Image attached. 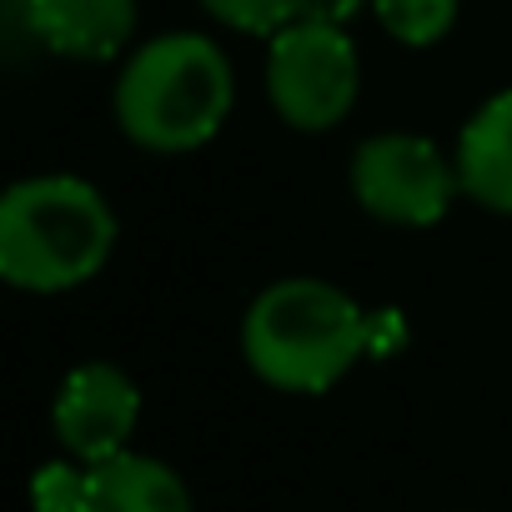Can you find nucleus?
I'll list each match as a JSON object with an SVG mask.
<instances>
[{
  "label": "nucleus",
  "instance_id": "f257e3e1",
  "mask_svg": "<svg viewBox=\"0 0 512 512\" xmlns=\"http://www.w3.org/2000/svg\"><path fill=\"white\" fill-rule=\"evenodd\" d=\"M236 101L226 51L201 31H166L141 41L116 81V126L131 146L156 156H186L206 146Z\"/></svg>",
  "mask_w": 512,
  "mask_h": 512
},
{
  "label": "nucleus",
  "instance_id": "6e6552de",
  "mask_svg": "<svg viewBox=\"0 0 512 512\" xmlns=\"http://www.w3.org/2000/svg\"><path fill=\"white\" fill-rule=\"evenodd\" d=\"M76 512H191V492L176 467L126 447L106 462H86Z\"/></svg>",
  "mask_w": 512,
  "mask_h": 512
},
{
  "label": "nucleus",
  "instance_id": "39448f33",
  "mask_svg": "<svg viewBox=\"0 0 512 512\" xmlns=\"http://www.w3.org/2000/svg\"><path fill=\"white\" fill-rule=\"evenodd\" d=\"M352 201L387 226H437L462 191L457 161H447L427 136L382 131L352 151Z\"/></svg>",
  "mask_w": 512,
  "mask_h": 512
},
{
  "label": "nucleus",
  "instance_id": "0eeeda50",
  "mask_svg": "<svg viewBox=\"0 0 512 512\" xmlns=\"http://www.w3.org/2000/svg\"><path fill=\"white\" fill-rule=\"evenodd\" d=\"M31 36L71 61H111L136 36V0H21Z\"/></svg>",
  "mask_w": 512,
  "mask_h": 512
},
{
  "label": "nucleus",
  "instance_id": "1a4fd4ad",
  "mask_svg": "<svg viewBox=\"0 0 512 512\" xmlns=\"http://www.w3.org/2000/svg\"><path fill=\"white\" fill-rule=\"evenodd\" d=\"M457 181L482 211L512 216V86L487 96L457 131Z\"/></svg>",
  "mask_w": 512,
  "mask_h": 512
},
{
  "label": "nucleus",
  "instance_id": "20e7f679",
  "mask_svg": "<svg viewBox=\"0 0 512 512\" xmlns=\"http://www.w3.org/2000/svg\"><path fill=\"white\" fill-rule=\"evenodd\" d=\"M362 96V56L337 21H292L267 41V101L297 131H332Z\"/></svg>",
  "mask_w": 512,
  "mask_h": 512
},
{
  "label": "nucleus",
  "instance_id": "f8f14e48",
  "mask_svg": "<svg viewBox=\"0 0 512 512\" xmlns=\"http://www.w3.org/2000/svg\"><path fill=\"white\" fill-rule=\"evenodd\" d=\"M81 472H86V462H51V467H41L36 482H31L36 512H76Z\"/></svg>",
  "mask_w": 512,
  "mask_h": 512
},
{
  "label": "nucleus",
  "instance_id": "9d476101",
  "mask_svg": "<svg viewBox=\"0 0 512 512\" xmlns=\"http://www.w3.org/2000/svg\"><path fill=\"white\" fill-rule=\"evenodd\" d=\"M457 6L462 0H372V16L392 41L422 51V46H437L457 26Z\"/></svg>",
  "mask_w": 512,
  "mask_h": 512
},
{
  "label": "nucleus",
  "instance_id": "7ed1b4c3",
  "mask_svg": "<svg viewBox=\"0 0 512 512\" xmlns=\"http://www.w3.org/2000/svg\"><path fill=\"white\" fill-rule=\"evenodd\" d=\"M372 352V317L322 277L256 292L241 317V357L277 392H327Z\"/></svg>",
  "mask_w": 512,
  "mask_h": 512
},
{
  "label": "nucleus",
  "instance_id": "f03ea898",
  "mask_svg": "<svg viewBox=\"0 0 512 512\" xmlns=\"http://www.w3.org/2000/svg\"><path fill=\"white\" fill-rule=\"evenodd\" d=\"M121 221L81 176H26L0 196V277L16 292H76L111 262Z\"/></svg>",
  "mask_w": 512,
  "mask_h": 512
},
{
  "label": "nucleus",
  "instance_id": "9b49d317",
  "mask_svg": "<svg viewBox=\"0 0 512 512\" xmlns=\"http://www.w3.org/2000/svg\"><path fill=\"white\" fill-rule=\"evenodd\" d=\"M201 11L216 16L226 31H241V36H277L287 31L292 21L307 16V0H201Z\"/></svg>",
  "mask_w": 512,
  "mask_h": 512
},
{
  "label": "nucleus",
  "instance_id": "423d86ee",
  "mask_svg": "<svg viewBox=\"0 0 512 512\" xmlns=\"http://www.w3.org/2000/svg\"><path fill=\"white\" fill-rule=\"evenodd\" d=\"M136 422H141V392L111 362H81L51 402V427L76 462H106L126 452Z\"/></svg>",
  "mask_w": 512,
  "mask_h": 512
}]
</instances>
